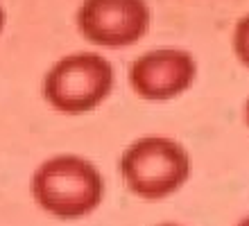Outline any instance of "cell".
I'll use <instances>...</instances> for the list:
<instances>
[{"mask_svg":"<svg viewBox=\"0 0 249 226\" xmlns=\"http://www.w3.org/2000/svg\"><path fill=\"white\" fill-rule=\"evenodd\" d=\"M245 124L249 127V97H247V102H245Z\"/></svg>","mask_w":249,"mask_h":226,"instance_id":"8","label":"cell"},{"mask_svg":"<svg viewBox=\"0 0 249 226\" xmlns=\"http://www.w3.org/2000/svg\"><path fill=\"white\" fill-rule=\"evenodd\" d=\"M36 206L61 222H77L102 206L107 181L91 158L79 154H54L41 161L30 179Z\"/></svg>","mask_w":249,"mask_h":226,"instance_id":"1","label":"cell"},{"mask_svg":"<svg viewBox=\"0 0 249 226\" xmlns=\"http://www.w3.org/2000/svg\"><path fill=\"white\" fill-rule=\"evenodd\" d=\"M152 23L147 0H82L75 25L100 48H127L143 39Z\"/></svg>","mask_w":249,"mask_h":226,"instance_id":"4","label":"cell"},{"mask_svg":"<svg viewBox=\"0 0 249 226\" xmlns=\"http://www.w3.org/2000/svg\"><path fill=\"white\" fill-rule=\"evenodd\" d=\"M233 226H249V215H245L243 220H238V222H236V224H233Z\"/></svg>","mask_w":249,"mask_h":226,"instance_id":"9","label":"cell"},{"mask_svg":"<svg viewBox=\"0 0 249 226\" xmlns=\"http://www.w3.org/2000/svg\"><path fill=\"white\" fill-rule=\"evenodd\" d=\"M5 27V9H2V5H0V30Z\"/></svg>","mask_w":249,"mask_h":226,"instance_id":"10","label":"cell"},{"mask_svg":"<svg viewBox=\"0 0 249 226\" xmlns=\"http://www.w3.org/2000/svg\"><path fill=\"white\" fill-rule=\"evenodd\" d=\"M231 45H233L238 61L245 68H249V14L238 18L236 27H233V34H231Z\"/></svg>","mask_w":249,"mask_h":226,"instance_id":"6","label":"cell"},{"mask_svg":"<svg viewBox=\"0 0 249 226\" xmlns=\"http://www.w3.org/2000/svg\"><path fill=\"white\" fill-rule=\"evenodd\" d=\"M197 79V61L184 48H157L129 64L127 82L141 100L168 102L184 95Z\"/></svg>","mask_w":249,"mask_h":226,"instance_id":"5","label":"cell"},{"mask_svg":"<svg viewBox=\"0 0 249 226\" xmlns=\"http://www.w3.org/2000/svg\"><path fill=\"white\" fill-rule=\"evenodd\" d=\"M124 188L143 201H161L188 183L193 158L172 136L147 134L131 140L118 158Z\"/></svg>","mask_w":249,"mask_h":226,"instance_id":"2","label":"cell"},{"mask_svg":"<svg viewBox=\"0 0 249 226\" xmlns=\"http://www.w3.org/2000/svg\"><path fill=\"white\" fill-rule=\"evenodd\" d=\"M116 86L113 64L100 52H68L43 75L41 93L50 109L64 116L95 111Z\"/></svg>","mask_w":249,"mask_h":226,"instance_id":"3","label":"cell"},{"mask_svg":"<svg viewBox=\"0 0 249 226\" xmlns=\"http://www.w3.org/2000/svg\"><path fill=\"white\" fill-rule=\"evenodd\" d=\"M152 226H186V224H179V222H159V224H152Z\"/></svg>","mask_w":249,"mask_h":226,"instance_id":"7","label":"cell"}]
</instances>
